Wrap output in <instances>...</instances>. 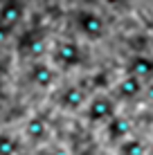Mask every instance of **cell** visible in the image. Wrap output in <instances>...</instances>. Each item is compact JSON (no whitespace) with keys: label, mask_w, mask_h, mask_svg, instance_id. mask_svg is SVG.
I'll return each mask as SVG.
<instances>
[{"label":"cell","mask_w":153,"mask_h":155,"mask_svg":"<svg viewBox=\"0 0 153 155\" xmlns=\"http://www.w3.org/2000/svg\"><path fill=\"white\" fill-rule=\"evenodd\" d=\"M108 5H119V2H124V0H106Z\"/></svg>","instance_id":"2e32d148"},{"label":"cell","mask_w":153,"mask_h":155,"mask_svg":"<svg viewBox=\"0 0 153 155\" xmlns=\"http://www.w3.org/2000/svg\"><path fill=\"white\" fill-rule=\"evenodd\" d=\"M52 56H54V63L59 68H75L81 61V50L75 41H59L54 45Z\"/></svg>","instance_id":"6da1fadb"},{"label":"cell","mask_w":153,"mask_h":155,"mask_svg":"<svg viewBox=\"0 0 153 155\" xmlns=\"http://www.w3.org/2000/svg\"><path fill=\"white\" fill-rule=\"evenodd\" d=\"M25 130H27V137L32 142H41V140H45V135H47V124L41 119V117H34V119L27 124Z\"/></svg>","instance_id":"30bf717a"},{"label":"cell","mask_w":153,"mask_h":155,"mask_svg":"<svg viewBox=\"0 0 153 155\" xmlns=\"http://www.w3.org/2000/svg\"><path fill=\"white\" fill-rule=\"evenodd\" d=\"M20 16H23V5L18 0H5L2 2V7H0V25L2 27L12 29L20 20Z\"/></svg>","instance_id":"5b68a950"},{"label":"cell","mask_w":153,"mask_h":155,"mask_svg":"<svg viewBox=\"0 0 153 155\" xmlns=\"http://www.w3.org/2000/svg\"><path fill=\"white\" fill-rule=\"evenodd\" d=\"M86 99H88L86 90L79 88V85H68L59 94V104L68 110H79L81 106H86Z\"/></svg>","instance_id":"277c9868"},{"label":"cell","mask_w":153,"mask_h":155,"mask_svg":"<svg viewBox=\"0 0 153 155\" xmlns=\"http://www.w3.org/2000/svg\"><path fill=\"white\" fill-rule=\"evenodd\" d=\"M119 155H146V146L142 140H124L119 142Z\"/></svg>","instance_id":"8fae6325"},{"label":"cell","mask_w":153,"mask_h":155,"mask_svg":"<svg viewBox=\"0 0 153 155\" xmlns=\"http://www.w3.org/2000/svg\"><path fill=\"white\" fill-rule=\"evenodd\" d=\"M18 140L12 135H0V155H16Z\"/></svg>","instance_id":"7c38bea8"},{"label":"cell","mask_w":153,"mask_h":155,"mask_svg":"<svg viewBox=\"0 0 153 155\" xmlns=\"http://www.w3.org/2000/svg\"><path fill=\"white\" fill-rule=\"evenodd\" d=\"M2 74H5V68H2V63H0V79H2Z\"/></svg>","instance_id":"e0dca14e"},{"label":"cell","mask_w":153,"mask_h":155,"mask_svg":"<svg viewBox=\"0 0 153 155\" xmlns=\"http://www.w3.org/2000/svg\"><path fill=\"white\" fill-rule=\"evenodd\" d=\"M77 23H79V29H81L88 38L97 41V38H101V36H104V27H106V25H104V18L99 14L83 12V14H79Z\"/></svg>","instance_id":"7a4b0ae2"},{"label":"cell","mask_w":153,"mask_h":155,"mask_svg":"<svg viewBox=\"0 0 153 155\" xmlns=\"http://www.w3.org/2000/svg\"><path fill=\"white\" fill-rule=\"evenodd\" d=\"M86 115H88L90 121H108V119L115 117V108L108 101V97H95L90 104H88Z\"/></svg>","instance_id":"3957f363"},{"label":"cell","mask_w":153,"mask_h":155,"mask_svg":"<svg viewBox=\"0 0 153 155\" xmlns=\"http://www.w3.org/2000/svg\"><path fill=\"white\" fill-rule=\"evenodd\" d=\"M128 74H133V77H138V79L151 77V74H153V58L144 56V54L133 56L131 63H128Z\"/></svg>","instance_id":"52a82bcc"},{"label":"cell","mask_w":153,"mask_h":155,"mask_svg":"<svg viewBox=\"0 0 153 155\" xmlns=\"http://www.w3.org/2000/svg\"><path fill=\"white\" fill-rule=\"evenodd\" d=\"M142 90H144V88H142V79L133 77V74H126L122 81H119V85H117L119 97H124V99H135V97H140Z\"/></svg>","instance_id":"ba28073f"},{"label":"cell","mask_w":153,"mask_h":155,"mask_svg":"<svg viewBox=\"0 0 153 155\" xmlns=\"http://www.w3.org/2000/svg\"><path fill=\"white\" fill-rule=\"evenodd\" d=\"M54 77H56L54 68L47 65V63H41V61H38V63H34V65H32L29 79L38 85V88H50V85L54 83Z\"/></svg>","instance_id":"8992f818"},{"label":"cell","mask_w":153,"mask_h":155,"mask_svg":"<svg viewBox=\"0 0 153 155\" xmlns=\"http://www.w3.org/2000/svg\"><path fill=\"white\" fill-rule=\"evenodd\" d=\"M106 130H108V137L113 142H124L126 135H128V124L122 117H113V119H108Z\"/></svg>","instance_id":"9c48e42d"},{"label":"cell","mask_w":153,"mask_h":155,"mask_svg":"<svg viewBox=\"0 0 153 155\" xmlns=\"http://www.w3.org/2000/svg\"><path fill=\"white\" fill-rule=\"evenodd\" d=\"M9 34H12V29H9V27H2V25H0V45H2V43H7Z\"/></svg>","instance_id":"4fadbf2b"},{"label":"cell","mask_w":153,"mask_h":155,"mask_svg":"<svg viewBox=\"0 0 153 155\" xmlns=\"http://www.w3.org/2000/svg\"><path fill=\"white\" fill-rule=\"evenodd\" d=\"M45 155H70V153H68L63 146H54V148H50V151H47Z\"/></svg>","instance_id":"5bb4252c"},{"label":"cell","mask_w":153,"mask_h":155,"mask_svg":"<svg viewBox=\"0 0 153 155\" xmlns=\"http://www.w3.org/2000/svg\"><path fill=\"white\" fill-rule=\"evenodd\" d=\"M151 155H153V144H151Z\"/></svg>","instance_id":"ac0fdd59"},{"label":"cell","mask_w":153,"mask_h":155,"mask_svg":"<svg viewBox=\"0 0 153 155\" xmlns=\"http://www.w3.org/2000/svg\"><path fill=\"white\" fill-rule=\"evenodd\" d=\"M146 94H149V99L153 101V85H149V88H146Z\"/></svg>","instance_id":"9a60e30c"}]
</instances>
